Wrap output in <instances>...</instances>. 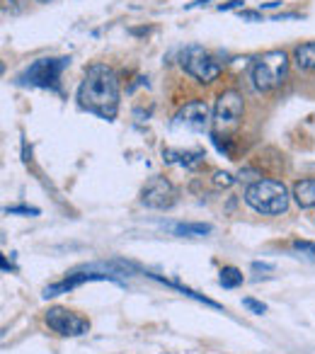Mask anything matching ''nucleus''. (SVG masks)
I'll return each mask as SVG.
<instances>
[{
	"mask_svg": "<svg viewBox=\"0 0 315 354\" xmlns=\"http://www.w3.org/2000/svg\"><path fill=\"white\" fill-rule=\"evenodd\" d=\"M78 104L85 112L114 122L119 112V78L107 64H95L85 71L78 85Z\"/></svg>",
	"mask_w": 315,
	"mask_h": 354,
	"instance_id": "f257e3e1",
	"label": "nucleus"
},
{
	"mask_svg": "<svg viewBox=\"0 0 315 354\" xmlns=\"http://www.w3.org/2000/svg\"><path fill=\"white\" fill-rule=\"evenodd\" d=\"M245 204L262 216H279L289 209L291 194L279 180H255L242 194Z\"/></svg>",
	"mask_w": 315,
	"mask_h": 354,
	"instance_id": "f03ea898",
	"label": "nucleus"
},
{
	"mask_svg": "<svg viewBox=\"0 0 315 354\" xmlns=\"http://www.w3.org/2000/svg\"><path fill=\"white\" fill-rule=\"evenodd\" d=\"M289 75V54L281 49H271L255 56L250 66V80L260 93H271L281 88Z\"/></svg>",
	"mask_w": 315,
	"mask_h": 354,
	"instance_id": "7ed1b4c3",
	"label": "nucleus"
},
{
	"mask_svg": "<svg viewBox=\"0 0 315 354\" xmlns=\"http://www.w3.org/2000/svg\"><path fill=\"white\" fill-rule=\"evenodd\" d=\"M70 59L68 56H46V59H37L35 64H30L25 71L20 73V83L22 85H32V88H44V90H54L59 88V80L64 75V71L68 68Z\"/></svg>",
	"mask_w": 315,
	"mask_h": 354,
	"instance_id": "20e7f679",
	"label": "nucleus"
},
{
	"mask_svg": "<svg viewBox=\"0 0 315 354\" xmlns=\"http://www.w3.org/2000/svg\"><path fill=\"white\" fill-rule=\"evenodd\" d=\"M242 114H245V100L238 90H223L216 97V104H213V117H211V127L216 136H228L233 129L240 124Z\"/></svg>",
	"mask_w": 315,
	"mask_h": 354,
	"instance_id": "39448f33",
	"label": "nucleus"
},
{
	"mask_svg": "<svg viewBox=\"0 0 315 354\" xmlns=\"http://www.w3.org/2000/svg\"><path fill=\"white\" fill-rule=\"evenodd\" d=\"M180 64H182L184 73L192 75V78L202 85H209V83H213V80H218V75H221V71H223L221 61L209 54L204 46H197V44L187 46V49L180 54Z\"/></svg>",
	"mask_w": 315,
	"mask_h": 354,
	"instance_id": "423d86ee",
	"label": "nucleus"
},
{
	"mask_svg": "<svg viewBox=\"0 0 315 354\" xmlns=\"http://www.w3.org/2000/svg\"><path fill=\"white\" fill-rule=\"evenodd\" d=\"M44 323L49 330H54L61 337H80L90 330V320L83 315L73 313V310L64 308V306H54L44 313Z\"/></svg>",
	"mask_w": 315,
	"mask_h": 354,
	"instance_id": "0eeeda50",
	"label": "nucleus"
},
{
	"mask_svg": "<svg viewBox=\"0 0 315 354\" xmlns=\"http://www.w3.org/2000/svg\"><path fill=\"white\" fill-rule=\"evenodd\" d=\"M180 199V192L168 177H151L146 183V187L141 189V204L148 209H173Z\"/></svg>",
	"mask_w": 315,
	"mask_h": 354,
	"instance_id": "6e6552de",
	"label": "nucleus"
},
{
	"mask_svg": "<svg viewBox=\"0 0 315 354\" xmlns=\"http://www.w3.org/2000/svg\"><path fill=\"white\" fill-rule=\"evenodd\" d=\"M173 124L178 129H189V131H204L211 124V114H209V104L204 100H189L178 109Z\"/></svg>",
	"mask_w": 315,
	"mask_h": 354,
	"instance_id": "1a4fd4ad",
	"label": "nucleus"
},
{
	"mask_svg": "<svg viewBox=\"0 0 315 354\" xmlns=\"http://www.w3.org/2000/svg\"><path fill=\"white\" fill-rule=\"evenodd\" d=\"M117 281V277L114 274H102V272H70L68 277H66L64 281H56V284H49L44 289V299H51V296H59V294H66V291H70V289H75V286H80V284H88V281Z\"/></svg>",
	"mask_w": 315,
	"mask_h": 354,
	"instance_id": "9d476101",
	"label": "nucleus"
},
{
	"mask_svg": "<svg viewBox=\"0 0 315 354\" xmlns=\"http://www.w3.org/2000/svg\"><path fill=\"white\" fill-rule=\"evenodd\" d=\"M163 158L173 165L187 167V170H194L204 162V153L202 151H175V148H168L163 151Z\"/></svg>",
	"mask_w": 315,
	"mask_h": 354,
	"instance_id": "9b49d317",
	"label": "nucleus"
},
{
	"mask_svg": "<svg viewBox=\"0 0 315 354\" xmlns=\"http://www.w3.org/2000/svg\"><path fill=\"white\" fill-rule=\"evenodd\" d=\"M291 197L296 199L300 209H315V180L313 177H305L298 180L291 189Z\"/></svg>",
	"mask_w": 315,
	"mask_h": 354,
	"instance_id": "f8f14e48",
	"label": "nucleus"
},
{
	"mask_svg": "<svg viewBox=\"0 0 315 354\" xmlns=\"http://www.w3.org/2000/svg\"><path fill=\"white\" fill-rule=\"evenodd\" d=\"M294 64L300 71H315V41H305L294 49Z\"/></svg>",
	"mask_w": 315,
	"mask_h": 354,
	"instance_id": "ddd939ff",
	"label": "nucleus"
},
{
	"mask_svg": "<svg viewBox=\"0 0 315 354\" xmlns=\"http://www.w3.org/2000/svg\"><path fill=\"white\" fill-rule=\"evenodd\" d=\"M146 274H148V272H146ZM148 277H153V279H158V281H163L165 286H170V289H178L180 294L189 296V299L199 301V304L209 306V308H216V310H221V306H218L216 301H211V299H207V296L197 294V291H192V289H189V286H184V284H178V281H170V279H160V277H155V274H148Z\"/></svg>",
	"mask_w": 315,
	"mask_h": 354,
	"instance_id": "4468645a",
	"label": "nucleus"
},
{
	"mask_svg": "<svg viewBox=\"0 0 315 354\" xmlns=\"http://www.w3.org/2000/svg\"><path fill=\"white\" fill-rule=\"evenodd\" d=\"M173 231L175 236H182V238H204L211 233V226L209 223H178Z\"/></svg>",
	"mask_w": 315,
	"mask_h": 354,
	"instance_id": "2eb2a0df",
	"label": "nucleus"
},
{
	"mask_svg": "<svg viewBox=\"0 0 315 354\" xmlns=\"http://www.w3.org/2000/svg\"><path fill=\"white\" fill-rule=\"evenodd\" d=\"M242 281H245V277H242V272L238 270V267H223V270L218 272V284H221L223 289H236Z\"/></svg>",
	"mask_w": 315,
	"mask_h": 354,
	"instance_id": "dca6fc26",
	"label": "nucleus"
},
{
	"mask_svg": "<svg viewBox=\"0 0 315 354\" xmlns=\"http://www.w3.org/2000/svg\"><path fill=\"white\" fill-rule=\"evenodd\" d=\"M6 214H10V216H39V209L17 204V207H6Z\"/></svg>",
	"mask_w": 315,
	"mask_h": 354,
	"instance_id": "f3484780",
	"label": "nucleus"
},
{
	"mask_svg": "<svg viewBox=\"0 0 315 354\" xmlns=\"http://www.w3.org/2000/svg\"><path fill=\"white\" fill-rule=\"evenodd\" d=\"M242 306H245L250 313H255V315H262V313H267V306L262 304V301H257V299H252V296H245L242 299Z\"/></svg>",
	"mask_w": 315,
	"mask_h": 354,
	"instance_id": "a211bd4d",
	"label": "nucleus"
},
{
	"mask_svg": "<svg viewBox=\"0 0 315 354\" xmlns=\"http://www.w3.org/2000/svg\"><path fill=\"white\" fill-rule=\"evenodd\" d=\"M294 250H298L300 255H308L315 260V243H308V241H296L294 243Z\"/></svg>",
	"mask_w": 315,
	"mask_h": 354,
	"instance_id": "6ab92c4d",
	"label": "nucleus"
},
{
	"mask_svg": "<svg viewBox=\"0 0 315 354\" xmlns=\"http://www.w3.org/2000/svg\"><path fill=\"white\" fill-rule=\"evenodd\" d=\"M240 17L247 22H265V17H262V10H240Z\"/></svg>",
	"mask_w": 315,
	"mask_h": 354,
	"instance_id": "aec40b11",
	"label": "nucleus"
},
{
	"mask_svg": "<svg viewBox=\"0 0 315 354\" xmlns=\"http://www.w3.org/2000/svg\"><path fill=\"white\" fill-rule=\"evenodd\" d=\"M216 185H223V187H231L233 183H236V177L233 175H228V172H216Z\"/></svg>",
	"mask_w": 315,
	"mask_h": 354,
	"instance_id": "412c9836",
	"label": "nucleus"
},
{
	"mask_svg": "<svg viewBox=\"0 0 315 354\" xmlns=\"http://www.w3.org/2000/svg\"><path fill=\"white\" fill-rule=\"evenodd\" d=\"M238 8H242V0H228V3H223V6H218V12L238 10Z\"/></svg>",
	"mask_w": 315,
	"mask_h": 354,
	"instance_id": "4be33fe9",
	"label": "nucleus"
},
{
	"mask_svg": "<svg viewBox=\"0 0 315 354\" xmlns=\"http://www.w3.org/2000/svg\"><path fill=\"white\" fill-rule=\"evenodd\" d=\"M271 8H281V0H271V3H265L260 10H271Z\"/></svg>",
	"mask_w": 315,
	"mask_h": 354,
	"instance_id": "5701e85b",
	"label": "nucleus"
},
{
	"mask_svg": "<svg viewBox=\"0 0 315 354\" xmlns=\"http://www.w3.org/2000/svg\"><path fill=\"white\" fill-rule=\"evenodd\" d=\"M207 3H211V0H194V3H189L187 8H199V6H207Z\"/></svg>",
	"mask_w": 315,
	"mask_h": 354,
	"instance_id": "b1692460",
	"label": "nucleus"
},
{
	"mask_svg": "<svg viewBox=\"0 0 315 354\" xmlns=\"http://www.w3.org/2000/svg\"><path fill=\"white\" fill-rule=\"evenodd\" d=\"M37 3H51V0H37Z\"/></svg>",
	"mask_w": 315,
	"mask_h": 354,
	"instance_id": "393cba45",
	"label": "nucleus"
}]
</instances>
